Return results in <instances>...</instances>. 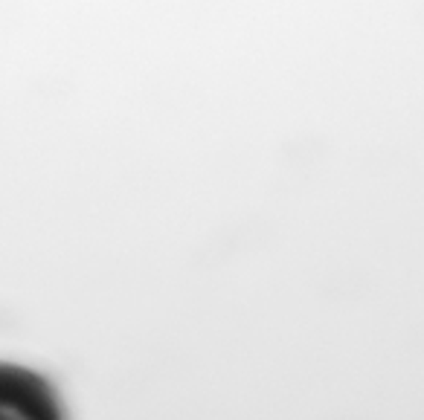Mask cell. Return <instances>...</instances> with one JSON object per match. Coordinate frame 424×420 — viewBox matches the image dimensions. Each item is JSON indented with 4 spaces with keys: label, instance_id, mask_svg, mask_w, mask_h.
<instances>
[{
    "label": "cell",
    "instance_id": "obj_1",
    "mask_svg": "<svg viewBox=\"0 0 424 420\" xmlns=\"http://www.w3.org/2000/svg\"><path fill=\"white\" fill-rule=\"evenodd\" d=\"M0 420H67V412L41 371L0 363Z\"/></svg>",
    "mask_w": 424,
    "mask_h": 420
}]
</instances>
